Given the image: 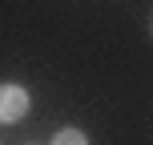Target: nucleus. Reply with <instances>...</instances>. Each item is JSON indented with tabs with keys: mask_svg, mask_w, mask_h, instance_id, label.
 I'll return each mask as SVG.
<instances>
[{
	"mask_svg": "<svg viewBox=\"0 0 153 145\" xmlns=\"http://www.w3.org/2000/svg\"><path fill=\"white\" fill-rule=\"evenodd\" d=\"M28 113V89L20 85H0V121H20Z\"/></svg>",
	"mask_w": 153,
	"mask_h": 145,
	"instance_id": "f257e3e1",
	"label": "nucleus"
},
{
	"mask_svg": "<svg viewBox=\"0 0 153 145\" xmlns=\"http://www.w3.org/2000/svg\"><path fill=\"white\" fill-rule=\"evenodd\" d=\"M53 145H89V137H85L81 129H61L53 137Z\"/></svg>",
	"mask_w": 153,
	"mask_h": 145,
	"instance_id": "f03ea898",
	"label": "nucleus"
}]
</instances>
